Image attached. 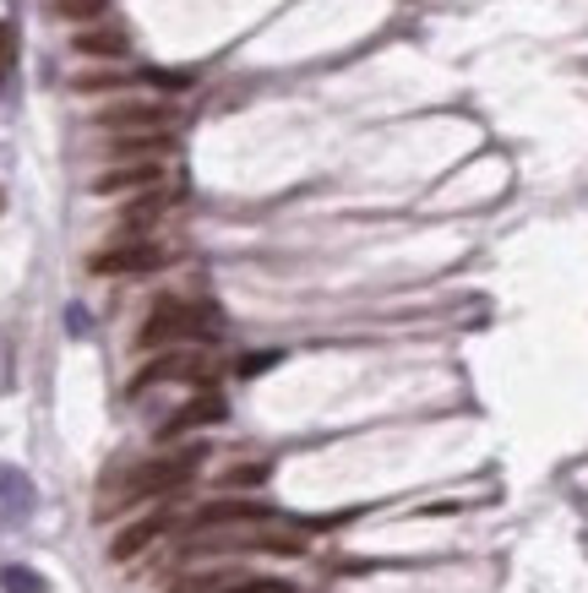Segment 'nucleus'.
Listing matches in <instances>:
<instances>
[{"label": "nucleus", "instance_id": "1", "mask_svg": "<svg viewBox=\"0 0 588 593\" xmlns=\"http://www.w3.org/2000/svg\"><path fill=\"white\" fill-rule=\"evenodd\" d=\"M218 332H224V316H218L213 305H180V299H169V305H158V310L147 316L143 349L180 343V338H202V343H213Z\"/></svg>", "mask_w": 588, "mask_h": 593}, {"label": "nucleus", "instance_id": "2", "mask_svg": "<svg viewBox=\"0 0 588 593\" xmlns=\"http://www.w3.org/2000/svg\"><path fill=\"white\" fill-rule=\"evenodd\" d=\"M196 457L202 452H180V457H158V463H143L126 484H121V495L126 501H137V495H158V490H180L191 474H196Z\"/></svg>", "mask_w": 588, "mask_h": 593}, {"label": "nucleus", "instance_id": "3", "mask_svg": "<svg viewBox=\"0 0 588 593\" xmlns=\"http://www.w3.org/2000/svg\"><path fill=\"white\" fill-rule=\"evenodd\" d=\"M163 262H169V251H163L158 240H126V246L99 251V256H93V273H104V278H115V273H152V267H163Z\"/></svg>", "mask_w": 588, "mask_h": 593}, {"label": "nucleus", "instance_id": "4", "mask_svg": "<svg viewBox=\"0 0 588 593\" xmlns=\"http://www.w3.org/2000/svg\"><path fill=\"white\" fill-rule=\"evenodd\" d=\"M213 376V360L207 354H163V360H152L143 376L132 381V392H143L152 381H207Z\"/></svg>", "mask_w": 588, "mask_h": 593}, {"label": "nucleus", "instance_id": "5", "mask_svg": "<svg viewBox=\"0 0 588 593\" xmlns=\"http://www.w3.org/2000/svg\"><path fill=\"white\" fill-rule=\"evenodd\" d=\"M169 121H174V110H163V104H115L99 115V126H110V132H163Z\"/></svg>", "mask_w": 588, "mask_h": 593}, {"label": "nucleus", "instance_id": "6", "mask_svg": "<svg viewBox=\"0 0 588 593\" xmlns=\"http://www.w3.org/2000/svg\"><path fill=\"white\" fill-rule=\"evenodd\" d=\"M33 501H38L33 479H27L22 468L0 463V523H22V517L33 512Z\"/></svg>", "mask_w": 588, "mask_h": 593}, {"label": "nucleus", "instance_id": "7", "mask_svg": "<svg viewBox=\"0 0 588 593\" xmlns=\"http://www.w3.org/2000/svg\"><path fill=\"white\" fill-rule=\"evenodd\" d=\"M163 180V169L147 158V163H126V169H104L99 180H93V191L99 196H126V191H152Z\"/></svg>", "mask_w": 588, "mask_h": 593}, {"label": "nucleus", "instance_id": "8", "mask_svg": "<svg viewBox=\"0 0 588 593\" xmlns=\"http://www.w3.org/2000/svg\"><path fill=\"white\" fill-rule=\"evenodd\" d=\"M224 414H229V409H224V398H218V392H202V398H191V403H185L174 420H163V431H158V436L169 442V436H180V431H202V425H218Z\"/></svg>", "mask_w": 588, "mask_h": 593}, {"label": "nucleus", "instance_id": "9", "mask_svg": "<svg viewBox=\"0 0 588 593\" xmlns=\"http://www.w3.org/2000/svg\"><path fill=\"white\" fill-rule=\"evenodd\" d=\"M163 528H169V512H147L143 523L121 528V539L110 545V556H115V561H132V556H143L152 539H163Z\"/></svg>", "mask_w": 588, "mask_h": 593}, {"label": "nucleus", "instance_id": "10", "mask_svg": "<svg viewBox=\"0 0 588 593\" xmlns=\"http://www.w3.org/2000/svg\"><path fill=\"white\" fill-rule=\"evenodd\" d=\"M224 523H268V506H262V501H218V506H207V512L196 517V534L224 528Z\"/></svg>", "mask_w": 588, "mask_h": 593}, {"label": "nucleus", "instance_id": "11", "mask_svg": "<svg viewBox=\"0 0 588 593\" xmlns=\"http://www.w3.org/2000/svg\"><path fill=\"white\" fill-rule=\"evenodd\" d=\"M82 55H126V33L121 27H104V33H82L77 38Z\"/></svg>", "mask_w": 588, "mask_h": 593}, {"label": "nucleus", "instance_id": "12", "mask_svg": "<svg viewBox=\"0 0 588 593\" xmlns=\"http://www.w3.org/2000/svg\"><path fill=\"white\" fill-rule=\"evenodd\" d=\"M0 589L5 593H49V583H44L33 567H5V572H0Z\"/></svg>", "mask_w": 588, "mask_h": 593}, {"label": "nucleus", "instance_id": "13", "mask_svg": "<svg viewBox=\"0 0 588 593\" xmlns=\"http://www.w3.org/2000/svg\"><path fill=\"white\" fill-rule=\"evenodd\" d=\"M104 5H110V0H55V11H60V16H71V22H93Z\"/></svg>", "mask_w": 588, "mask_h": 593}, {"label": "nucleus", "instance_id": "14", "mask_svg": "<svg viewBox=\"0 0 588 593\" xmlns=\"http://www.w3.org/2000/svg\"><path fill=\"white\" fill-rule=\"evenodd\" d=\"M163 207H169V196H147V202H137V207L126 213V224H132V229H143V224H152Z\"/></svg>", "mask_w": 588, "mask_h": 593}, {"label": "nucleus", "instance_id": "15", "mask_svg": "<svg viewBox=\"0 0 588 593\" xmlns=\"http://www.w3.org/2000/svg\"><path fill=\"white\" fill-rule=\"evenodd\" d=\"M262 479H268V463H235L224 474V484H262Z\"/></svg>", "mask_w": 588, "mask_h": 593}, {"label": "nucleus", "instance_id": "16", "mask_svg": "<svg viewBox=\"0 0 588 593\" xmlns=\"http://www.w3.org/2000/svg\"><path fill=\"white\" fill-rule=\"evenodd\" d=\"M16 66V22H0V77H11Z\"/></svg>", "mask_w": 588, "mask_h": 593}, {"label": "nucleus", "instance_id": "17", "mask_svg": "<svg viewBox=\"0 0 588 593\" xmlns=\"http://www.w3.org/2000/svg\"><path fill=\"white\" fill-rule=\"evenodd\" d=\"M218 593H294L290 583H279V578H262V583H229V589Z\"/></svg>", "mask_w": 588, "mask_h": 593}, {"label": "nucleus", "instance_id": "18", "mask_svg": "<svg viewBox=\"0 0 588 593\" xmlns=\"http://www.w3.org/2000/svg\"><path fill=\"white\" fill-rule=\"evenodd\" d=\"M66 327H71V338H88V332H93V321H88V310H82V305H71V310H66Z\"/></svg>", "mask_w": 588, "mask_h": 593}, {"label": "nucleus", "instance_id": "19", "mask_svg": "<svg viewBox=\"0 0 588 593\" xmlns=\"http://www.w3.org/2000/svg\"><path fill=\"white\" fill-rule=\"evenodd\" d=\"M268 365H273V354H257V360H246L240 370H246V376H257V370H268Z\"/></svg>", "mask_w": 588, "mask_h": 593}, {"label": "nucleus", "instance_id": "20", "mask_svg": "<svg viewBox=\"0 0 588 593\" xmlns=\"http://www.w3.org/2000/svg\"><path fill=\"white\" fill-rule=\"evenodd\" d=\"M0 207H5V202H0Z\"/></svg>", "mask_w": 588, "mask_h": 593}]
</instances>
